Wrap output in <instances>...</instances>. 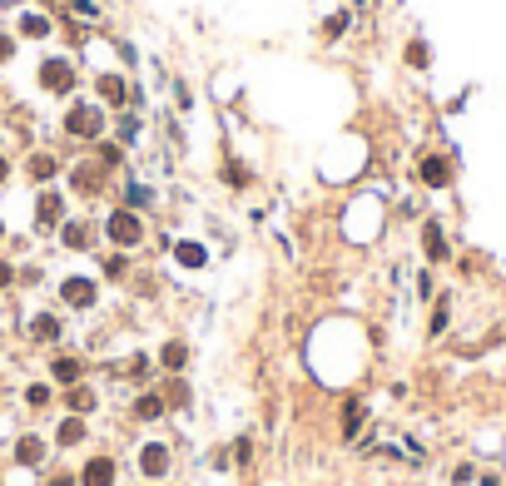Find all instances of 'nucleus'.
Wrapping results in <instances>:
<instances>
[{
  "label": "nucleus",
  "instance_id": "1",
  "mask_svg": "<svg viewBox=\"0 0 506 486\" xmlns=\"http://www.w3.org/2000/svg\"><path fill=\"white\" fill-rule=\"evenodd\" d=\"M104 233H109L114 243H124V248H134V243L144 238V223H139V218H134L129 208H114V213H109V223H104Z\"/></svg>",
  "mask_w": 506,
  "mask_h": 486
},
{
  "label": "nucleus",
  "instance_id": "2",
  "mask_svg": "<svg viewBox=\"0 0 506 486\" xmlns=\"http://www.w3.org/2000/svg\"><path fill=\"white\" fill-rule=\"evenodd\" d=\"M65 129H70L75 139H95V134L104 129V114H100V109H90V104H80V109L65 114Z\"/></svg>",
  "mask_w": 506,
  "mask_h": 486
},
{
  "label": "nucleus",
  "instance_id": "3",
  "mask_svg": "<svg viewBox=\"0 0 506 486\" xmlns=\"http://www.w3.org/2000/svg\"><path fill=\"white\" fill-rule=\"evenodd\" d=\"M114 477H119L114 457H90V462L80 467V486H114Z\"/></svg>",
  "mask_w": 506,
  "mask_h": 486
},
{
  "label": "nucleus",
  "instance_id": "4",
  "mask_svg": "<svg viewBox=\"0 0 506 486\" xmlns=\"http://www.w3.org/2000/svg\"><path fill=\"white\" fill-rule=\"evenodd\" d=\"M40 85L55 90V95H65V90L75 85V70H70L65 60H45V65H40Z\"/></svg>",
  "mask_w": 506,
  "mask_h": 486
},
{
  "label": "nucleus",
  "instance_id": "5",
  "mask_svg": "<svg viewBox=\"0 0 506 486\" xmlns=\"http://www.w3.org/2000/svg\"><path fill=\"white\" fill-rule=\"evenodd\" d=\"M139 472L144 477H164L169 472V447L164 442H144L139 447Z\"/></svg>",
  "mask_w": 506,
  "mask_h": 486
},
{
  "label": "nucleus",
  "instance_id": "6",
  "mask_svg": "<svg viewBox=\"0 0 506 486\" xmlns=\"http://www.w3.org/2000/svg\"><path fill=\"white\" fill-rule=\"evenodd\" d=\"M452 482L457 486H502V477H497L492 467H457Z\"/></svg>",
  "mask_w": 506,
  "mask_h": 486
},
{
  "label": "nucleus",
  "instance_id": "7",
  "mask_svg": "<svg viewBox=\"0 0 506 486\" xmlns=\"http://www.w3.org/2000/svg\"><path fill=\"white\" fill-rule=\"evenodd\" d=\"M65 303H70V308H90V303H95V283H90V278H65Z\"/></svg>",
  "mask_w": 506,
  "mask_h": 486
},
{
  "label": "nucleus",
  "instance_id": "8",
  "mask_svg": "<svg viewBox=\"0 0 506 486\" xmlns=\"http://www.w3.org/2000/svg\"><path fill=\"white\" fill-rule=\"evenodd\" d=\"M15 462H20V467H40V462H45V442H40V437H20V442H15Z\"/></svg>",
  "mask_w": 506,
  "mask_h": 486
},
{
  "label": "nucleus",
  "instance_id": "9",
  "mask_svg": "<svg viewBox=\"0 0 506 486\" xmlns=\"http://www.w3.org/2000/svg\"><path fill=\"white\" fill-rule=\"evenodd\" d=\"M134 417H139V422H154V417H164V397H159V392H144V397L134 402Z\"/></svg>",
  "mask_w": 506,
  "mask_h": 486
},
{
  "label": "nucleus",
  "instance_id": "10",
  "mask_svg": "<svg viewBox=\"0 0 506 486\" xmlns=\"http://www.w3.org/2000/svg\"><path fill=\"white\" fill-rule=\"evenodd\" d=\"M55 442H60V447H80V442H85V422H80V417H65L60 432H55Z\"/></svg>",
  "mask_w": 506,
  "mask_h": 486
},
{
  "label": "nucleus",
  "instance_id": "11",
  "mask_svg": "<svg viewBox=\"0 0 506 486\" xmlns=\"http://www.w3.org/2000/svg\"><path fill=\"white\" fill-rule=\"evenodd\" d=\"M422 179H427L432 189H442V184L452 179V169H447V159H422Z\"/></svg>",
  "mask_w": 506,
  "mask_h": 486
},
{
  "label": "nucleus",
  "instance_id": "12",
  "mask_svg": "<svg viewBox=\"0 0 506 486\" xmlns=\"http://www.w3.org/2000/svg\"><path fill=\"white\" fill-rule=\"evenodd\" d=\"M60 208H65L60 194H40V208H35V213H40V223L50 228V223H60Z\"/></svg>",
  "mask_w": 506,
  "mask_h": 486
},
{
  "label": "nucleus",
  "instance_id": "13",
  "mask_svg": "<svg viewBox=\"0 0 506 486\" xmlns=\"http://www.w3.org/2000/svg\"><path fill=\"white\" fill-rule=\"evenodd\" d=\"M422 243H427V258H447V238H442V228H437V223H427Z\"/></svg>",
  "mask_w": 506,
  "mask_h": 486
},
{
  "label": "nucleus",
  "instance_id": "14",
  "mask_svg": "<svg viewBox=\"0 0 506 486\" xmlns=\"http://www.w3.org/2000/svg\"><path fill=\"white\" fill-rule=\"evenodd\" d=\"M70 412H75V417L95 412V392H90V388H70Z\"/></svg>",
  "mask_w": 506,
  "mask_h": 486
},
{
  "label": "nucleus",
  "instance_id": "15",
  "mask_svg": "<svg viewBox=\"0 0 506 486\" xmlns=\"http://www.w3.org/2000/svg\"><path fill=\"white\" fill-rule=\"evenodd\" d=\"M20 30H25L30 40H45V35H50V20H45V15H25V20H20Z\"/></svg>",
  "mask_w": 506,
  "mask_h": 486
},
{
  "label": "nucleus",
  "instance_id": "16",
  "mask_svg": "<svg viewBox=\"0 0 506 486\" xmlns=\"http://www.w3.org/2000/svg\"><path fill=\"white\" fill-rule=\"evenodd\" d=\"M30 333H35V338H45V343H50V338H60V323H55V318H50V313H45V318H35V323H30Z\"/></svg>",
  "mask_w": 506,
  "mask_h": 486
},
{
  "label": "nucleus",
  "instance_id": "17",
  "mask_svg": "<svg viewBox=\"0 0 506 486\" xmlns=\"http://www.w3.org/2000/svg\"><path fill=\"white\" fill-rule=\"evenodd\" d=\"M100 95L109 99V104H124V80H114V75H104V80H100Z\"/></svg>",
  "mask_w": 506,
  "mask_h": 486
},
{
  "label": "nucleus",
  "instance_id": "18",
  "mask_svg": "<svg viewBox=\"0 0 506 486\" xmlns=\"http://www.w3.org/2000/svg\"><path fill=\"white\" fill-rule=\"evenodd\" d=\"M179 263L184 268H203V248L199 243H179Z\"/></svg>",
  "mask_w": 506,
  "mask_h": 486
},
{
  "label": "nucleus",
  "instance_id": "19",
  "mask_svg": "<svg viewBox=\"0 0 506 486\" xmlns=\"http://www.w3.org/2000/svg\"><path fill=\"white\" fill-rule=\"evenodd\" d=\"M65 243H70V248H85V243H90V228H85V223H65Z\"/></svg>",
  "mask_w": 506,
  "mask_h": 486
},
{
  "label": "nucleus",
  "instance_id": "20",
  "mask_svg": "<svg viewBox=\"0 0 506 486\" xmlns=\"http://www.w3.org/2000/svg\"><path fill=\"white\" fill-rule=\"evenodd\" d=\"M55 378H60V383H80V363H75V358H60V363H55Z\"/></svg>",
  "mask_w": 506,
  "mask_h": 486
},
{
  "label": "nucleus",
  "instance_id": "21",
  "mask_svg": "<svg viewBox=\"0 0 506 486\" xmlns=\"http://www.w3.org/2000/svg\"><path fill=\"white\" fill-rule=\"evenodd\" d=\"M30 174H35V179H50V174H55V159H50V154H35V159H30Z\"/></svg>",
  "mask_w": 506,
  "mask_h": 486
},
{
  "label": "nucleus",
  "instance_id": "22",
  "mask_svg": "<svg viewBox=\"0 0 506 486\" xmlns=\"http://www.w3.org/2000/svg\"><path fill=\"white\" fill-rule=\"evenodd\" d=\"M184 358H189L184 343H169V348H164V368H184Z\"/></svg>",
  "mask_w": 506,
  "mask_h": 486
},
{
  "label": "nucleus",
  "instance_id": "23",
  "mask_svg": "<svg viewBox=\"0 0 506 486\" xmlns=\"http://www.w3.org/2000/svg\"><path fill=\"white\" fill-rule=\"evenodd\" d=\"M25 402H30V407H45V402H50V388H30V392H25Z\"/></svg>",
  "mask_w": 506,
  "mask_h": 486
},
{
  "label": "nucleus",
  "instance_id": "24",
  "mask_svg": "<svg viewBox=\"0 0 506 486\" xmlns=\"http://www.w3.org/2000/svg\"><path fill=\"white\" fill-rule=\"evenodd\" d=\"M10 278H15V273H10V263L0 258V288H10Z\"/></svg>",
  "mask_w": 506,
  "mask_h": 486
},
{
  "label": "nucleus",
  "instance_id": "25",
  "mask_svg": "<svg viewBox=\"0 0 506 486\" xmlns=\"http://www.w3.org/2000/svg\"><path fill=\"white\" fill-rule=\"evenodd\" d=\"M10 50H15V45H10V40H5V35H0V65H5V60H10Z\"/></svg>",
  "mask_w": 506,
  "mask_h": 486
},
{
  "label": "nucleus",
  "instance_id": "26",
  "mask_svg": "<svg viewBox=\"0 0 506 486\" xmlns=\"http://www.w3.org/2000/svg\"><path fill=\"white\" fill-rule=\"evenodd\" d=\"M5 174H10V164H5V159H0V184H5Z\"/></svg>",
  "mask_w": 506,
  "mask_h": 486
},
{
  "label": "nucleus",
  "instance_id": "27",
  "mask_svg": "<svg viewBox=\"0 0 506 486\" xmlns=\"http://www.w3.org/2000/svg\"><path fill=\"white\" fill-rule=\"evenodd\" d=\"M0 233H5V223H0Z\"/></svg>",
  "mask_w": 506,
  "mask_h": 486
}]
</instances>
